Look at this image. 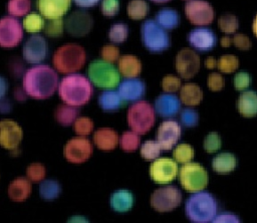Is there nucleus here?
Instances as JSON below:
<instances>
[{
	"label": "nucleus",
	"instance_id": "a878e982",
	"mask_svg": "<svg viewBox=\"0 0 257 223\" xmlns=\"http://www.w3.org/2000/svg\"><path fill=\"white\" fill-rule=\"evenodd\" d=\"M237 109L243 117H255L257 115V93L253 90L241 92L237 100Z\"/></svg>",
	"mask_w": 257,
	"mask_h": 223
},
{
	"label": "nucleus",
	"instance_id": "a18cd8bd",
	"mask_svg": "<svg viewBox=\"0 0 257 223\" xmlns=\"http://www.w3.org/2000/svg\"><path fill=\"white\" fill-rule=\"evenodd\" d=\"M46 174L45 167L40 163H32L26 169V177L31 182H41Z\"/></svg>",
	"mask_w": 257,
	"mask_h": 223
},
{
	"label": "nucleus",
	"instance_id": "5fc2aeb1",
	"mask_svg": "<svg viewBox=\"0 0 257 223\" xmlns=\"http://www.w3.org/2000/svg\"><path fill=\"white\" fill-rule=\"evenodd\" d=\"M232 42L237 48H239L241 50H247L252 46V42L249 39V37L244 34H241V33L235 34L233 36Z\"/></svg>",
	"mask_w": 257,
	"mask_h": 223
},
{
	"label": "nucleus",
	"instance_id": "f3484780",
	"mask_svg": "<svg viewBox=\"0 0 257 223\" xmlns=\"http://www.w3.org/2000/svg\"><path fill=\"white\" fill-rule=\"evenodd\" d=\"M23 138L21 127L12 120H3L0 122V146L4 149L17 151L19 144Z\"/></svg>",
	"mask_w": 257,
	"mask_h": 223
},
{
	"label": "nucleus",
	"instance_id": "f257e3e1",
	"mask_svg": "<svg viewBox=\"0 0 257 223\" xmlns=\"http://www.w3.org/2000/svg\"><path fill=\"white\" fill-rule=\"evenodd\" d=\"M22 87L28 96L45 99L58 88V75L52 67L45 64H36L24 72Z\"/></svg>",
	"mask_w": 257,
	"mask_h": 223
},
{
	"label": "nucleus",
	"instance_id": "69168bd1",
	"mask_svg": "<svg viewBox=\"0 0 257 223\" xmlns=\"http://www.w3.org/2000/svg\"><path fill=\"white\" fill-rule=\"evenodd\" d=\"M252 29H253V32L255 34V36L257 37V15L253 21V25H252Z\"/></svg>",
	"mask_w": 257,
	"mask_h": 223
},
{
	"label": "nucleus",
	"instance_id": "09e8293b",
	"mask_svg": "<svg viewBox=\"0 0 257 223\" xmlns=\"http://www.w3.org/2000/svg\"><path fill=\"white\" fill-rule=\"evenodd\" d=\"M181 79L175 75H166L162 79V87L165 92H176L181 88Z\"/></svg>",
	"mask_w": 257,
	"mask_h": 223
},
{
	"label": "nucleus",
	"instance_id": "dca6fc26",
	"mask_svg": "<svg viewBox=\"0 0 257 223\" xmlns=\"http://www.w3.org/2000/svg\"><path fill=\"white\" fill-rule=\"evenodd\" d=\"M200 63L199 55L191 48H182L176 56V69L185 79L193 77L199 71Z\"/></svg>",
	"mask_w": 257,
	"mask_h": 223
},
{
	"label": "nucleus",
	"instance_id": "8fccbe9b",
	"mask_svg": "<svg viewBox=\"0 0 257 223\" xmlns=\"http://www.w3.org/2000/svg\"><path fill=\"white\" fill-rule=\"evenodd\" d=\"M101 58L108 62H115L119 58V49L113 44H106L100 49Z\"/></svg>",
	"mask_w": 257,
	"mask_h": 223
},
{
	"label": "nucleus",
	"instance_id": "20e7f679",
	"mask_svg": "<svg viewBox=\"0 0 257 223\" xmlns=\"http://www.w3.org/2000/svg\"><path fill=\"white\" fill-rule=\"evenodd\" d=\"M86 53L82 46L76 43H67L58 47L53 54V65L61 73H74L85 62Z\"/></svg>",
	"mask_w": 257,
	"mask_h": 223
},
{
	"label": "nucleus",
	"instance_id": "4c0bfd02",
	"mask_svg": "<svg viewBox=\"0 0 257 223\" xmlns=\"http://www.w3.org/2000/svg\"><path fill=\"white\" fill-rule=\"evenodd\" d=\"M128 35V27L125 23L116 22L112 24L108 30V38L111 42L121 43L126 40Z\"/></svg>",
	"mask_w": 257,
	"mask_h": 223
},
{
	"label": "nucleus",
	"instance_id": "a19ab883",
	"mask_svg": "<svg viewBox=\"0 0 257 223\" xmlns=\"http://www.w3.org/2000/svg\"><path fill=\"white\" fill-rule=\"evenodd\" d=\"M173 157L176 162L181 164H186L191 162V160L193 159L194 150L188 144H180L175 148L173 152Z\"/></svg>",
	"mask_w": 257,
	"mask_h": 223
},
{
	"label": "nucleus",
	"instance_id": "e433bc0d",
	"mask_svg": "<svg viewBox=\"0 0 257 223\" xmlns=\"http://www.w3.org/2000/svg\"><path fill=\"white\" fill-rule=\"evenodd\" d=\"M31 7V0H8L7 11L14 17L24 16Z\"/></svg>",
	"mask_w": 257,
	"mask_h": 223
},
{
	"label": "nucleus",
	"instance_id": "de8ad7c7",
	"mask_svg": "<svg viewBox=\"0 0 257 223\" xmlns=\"http://www.w3.org/2000/svg\"><path fill=\"white\" fill-rule=\"evenodd\" d=\"M180 121L184 127L193 128L198 125L199 122V115L193 108H185L181 112Z\"/></svg>",
	"mask_w": 257,
	"mask_h": 223
},
{
	"label": "nucleus",
	"instance_id": "bb28decb",
	"mask_svg": "<svg viewBox=\"0 0 257 223\" xmlns=\"http://www.w3.org/2000/svg\"><path fill=\"white\" fill-rule=\"evenodd\" d=\"M117 69L120 75L124 77H137L142 71L141 60L132 54L119 56L117 60Z\"/></svg>",
	"mask_w": 257,
	"mask_h": 223
},
{
	"label": "nucleus",
	"instance_id": "338daca9",
	"mask_svg": "<svg viewBox=\"0 0 257 223\" xmlns=\"http://www.w3.org/2000/svg\"><path fill=\"white\" fill-rule=\"evenodd\" d=\"M152 1H154L156 3H165V2H168L170 0H152Z\"/></svg>",
	"mask_w": 257,
	"mask_h": 223
},
{
	"label": "nucleus",
	"instance_id": "a211bd4d",
	"mask_svg": "<svg viewBox=\"0 0 257 223\" xmlns=\"http://www.w3.org/2000/svg\"><path fill=\"white\" fill-rule=\"evenodd\" d=\"M181 133V127L176 121H165L158 128L157 142L162 150H171L179 141Z\"/></svg>",
	"mask_w": 257,
	"mask_h": 223
},
{
	"label": "nucleus",
	"instance_id": "4be33fe9",
	"mask_svg": "<svg viewBox=\"0 0 257 223\" xmlns=\"http://www.w3.org/2000/svg\"><path fill=\"white\" fill-rule=\"evenodd\" d=\"M71 0H37L40 14L46 18L62 17L69 9Z\"/></svg>",
	"mask_w": 257,
	"mask_h": 223
},
{
	"label": "nucleus",
	"instance_id": "f03ea898",
	"mask_svg": "<svg viewBox=\"0 0 257 223\" xmlns=\"http://www.w3.org/2000/svg\"><path fill=\"white\" fill-rule=\"evenodd\" d=\"M93 92L89 78L77 73H69L58 83V94L64 103L81 106L89 101Z\"/></svg>",
	"mask_w": 257,
	"mask_h": 223
},
{
	"label": "nucleus",
	"instance_id": "052dcab7",
	"mask_svg": "<svg viewBox=\"0 0 257 223\" xmlns=\"http://www.w3.org/2000/svg\"><path fill=\"white\" fill-rule=\"evenodd\" d=\"M14 96L17 100H20V101H23L26 99V96H27V93L26 91L24 90V88H20V87H17L15 88V91H14Z\"/></svg>",
	"mask_w": 257,
	"mask_h": 223
},
{
	"label": "nucleus",
	"instance_id": "0eeeda50",
	"mask_svg": "<svg viewBox=\"0 0 257 223\" xmlns=\"http://www.w3.org/2000/svg\"><path fill=\"white\" fill-rule=\"evenodd\" d=\"M141 38L144 46L151 52H162L171 45L167 29L154 19H147L142 23Z\"/></svg>",
	"mask_w": 257,
	"mask_h": 223
},
{
	"label": "nucleus",
	"instance_id": "aec40b11",
	"mask_svg": "<svg viewBox=\"0 0 257 223\" xmlns=\"http://www.w3.org/2000/svg\"><path fill=\"white\" fill-rule=\"evenodd\" d=\"M188 41L191 46L199 51H209L216 45L217 38L211 29L200 27L189 33Z\"/></svg>",
	"mask_w": 257,
	"mask_h": 223
},
{
	"label": "nucleus",
	"instance_id": "2eb2a0df",
	"mask_svg": "<svg viewBox=\"0 0 257 223\" xmlns=\"http://www.w3.org/2000/svg\"><path fill=\"white\" fill-rule=\"evenodd\" d=\"M187 18L195 25H208L214 19V9L204 0H190L185 6Z\"/></svg>",
	"mask_w": 257,
	"mask_h": 223
},
{
	"label": "nucleus",
	"instance_id": "473e14b6",
	"mask_svg": "<svg viewBox=\"0 0 257 223\" xmlns=\"http://www.w3.org/2000/svg\"><path fill=\"white\" fill-rule=\"evenodd\" d=\"M61 192L60 184L52 179L42 180L39 185V195L45 201H52L56 199Z\"/></svg>",
	"mask_w": 257,
	"mask_h": 223
},
{
	"label": "nucleus",
	"instance_id": "680f3d73",
	"mask_svg": "<svg viewBox=\"0 0 257 223\" xmlns=\"http://www.w3.org/2000/svg\"><path fill=\"white\" fill-rule=\"evenodd\" d=\"M205 66L209 69H212V68L216 67L217 66V60L215 59V57H213V56L207 57L206 60H205Z\"/></svg>",
	"mask_w": 257,
	"mask_h": 223
},
{
	"label": "nucleus",
	"instance_id": "72a5a7b5",
	"mask_svg": "<svg viewBox=\"0 0 257 223\" xmlns=\"http://www.w3.org/2000/svg\"><path fill=\"white\" fill-rule=\"evenodd\" d=\"M44 19L43 16L37 12L27 13L22 21L23 28L30 33H37L44 27Z\"/></svg>",
	"mask_w": 257,
	"mask_h": 223
},
{
	"label": "nucleus",
	"instance_id": "9b49d317",
	"mask_svg": "<svg viewBox=\"0 0 257 223\" xmlns=\"http://www.w3.org/2000/svg\"><path fill=\"white\" fill-rule=\"evenodd\" d=\"M23 37V26L12 15L0 18V46L14 47Z\"/></svg>",
	"mask_w": 257,
	"mask_h": 223
},
{
	"label": "nucleus",
	"instance_id": "4468645a",
	"mask_svg": "<svg viewBox=\"0 0 257 223\" xmlns=\"http://www.w3.org/2000/svg\"><path fill=\"white\" fill-rule=\"evenodd\" d=\"M179 173L176 161L170 158H159L150 166V176L157 184H168L172 182Z\"/></svg>",
	"mask_w": 257,
	"mask_h": 223
},
{
	"label": "nucleus",
	"instance_id": "f704fd0d",
	"mask_svg": "<svg viewBox=\"0 0 257 223\" xmlns=\"http://www.w3.org/2000/svg\"><path fill=\"white\" fill-rule=\"evenodd\" d=\"M126 12L128 17L132 19H143L149 12V4L146 0H131L127 3Z\"/></svg>",
	"mask_w": 257,
	"mask_h": 223
},
{
	"label": "nucleus",
	"instance_id": "ea45409f",
	"mask_svg": "<svg viewBox=\"0 0 257 223\" xmlns=\"http://www.w3.org/2000/svg\"><path fill=\"white\" fill-rule=\"evenodd\" d=\"M161 151H162V148L157 141L149 140V141H146L141 146V156L143 159L147 161H152L157 159Z\"/></svg>",
	"mask_w": 257,
	"mask_h": 223
},
{
	"label": "nucleus",
	"instance_id": "3c124183",
	"mask_svg": "<svg viewBox=\"0 0 257 223\" xmlns=\"http://www.w3.org/2000/svg\"><path fill=\"white\" fill-rule=\"evenodd\" d=\"M251 81H252L251 75L246 71H240L236 73L233 79L234 87L240 91L246 89L251 84Z\"/></svg>",
	"mask_w": 257,
	"mask_h": 223
},
{
	"label": "nucleus",
	"instance_id": "9d476101",
	"mask_svg": "<svg viewBox=\"0 0 257 223\" xmlns=\"http://www.w3.org/2000/svg\"><path fill=\"white\" fill-rule=\"evenodd\" d=\"M90 141L82 136L70 139L63 148L64 158L72 164H81L87 161L92 155Z\"/></svg>",
	"mask_w": 257,
	"mask_h": 223
},
{
	"label": "nucleus",
	"instance_id": "37998d69",
	"mask_svg": "<svg viewBox=\"0 0 257 223\" xmlns=\"http://www.w3.org/2000/svg\"><path fill=\"white\" fill-rule=\"evenodd\" d=\"M218 25L221 31L225 33H233L238 29V19L235 15L226 13L219 17L218 19Z\"/></svg>",
	"mask_w": 257,
	"mask_h": 223
},
{
	"label": "nucleus",
	"instance_id": "c756f323",
	"mask_svg": "<svg viewBox=\"0 0 257 223\" xmlns=\"http://www.w3.org/2000/svg\"><path fill=\"white\" fill-rule=\"evenodd\" d=\"M237 166V159L231 153H221L212 160V168L219 174H228Z\"/></svg>",
	"mask_w": 257,
	"mask_h": 223
},
{
	"label": "nucleus",
	"instance_id": "f8f14e48",
	"mask_svg": "<svg viewBox=\"0 0 257 223\" xmlns=\"http://www.w3.org/2000/svg\"><path fill=\"white\" fill-rule=\"evenodd\" d=\"M93 19L88 11L78 9L71 12L64 20L65 30L72 36L81 37L86 35L92 28Z\"/></svg>",
	"mask_w": 257,
	"mask_h": 223
},
{
	"label": "nucleus",
	"instance_id": "e2e57ef3",
	"mask_svg": "<svg viewBox=\"0 0 257 223\" xmlns=\"http://www.w3.org/2000/svg\"><path fill=\"white\" fill-rule=\"evenodd\" d=\"M87 221L88 220L85 217L80 216V215H75L68 219V222H87Z\"/></svg>",
	"mask_w": 257,
	"mask_h": 223
},
{
	"label": "nucleus",
	"instance_id": "1a4fd4ad",
	"mask_svg": "<svg viewBox=\"0 0 257 223\" xmlns=\"http://www.w3.org/2000/svg\"><path fill=\"white\" fill-rule=\"evenodd\" d=\"M182 201V193L175 186L161 187L151 196V206L158 212H170Z\"/></svg>",
	"mask_w": 257,
	"mask_h": 223
},
{
	"label": "nucleus",
	"instance_id": "864d4df0",
	"mask_svg": "<svg viewBox=\"0 0 257 223\" xmlns=\"http://www.w3.org/2000/svg\"><path fill=\"white\" fill-rule=\"evenodd\" d=\"M224 78L220 73L217 72H212L208 75L207 77V86L212 90V91H219L223 88L224 86Z\"/></svg>",
	"mask_w": 257,
	"mask_h": 223
},
{
	"label": "nucleus",
	"instance_id": "58836bf2",
	"mask_svg": "<svg viewBox=\"0 0 257 223\" xmlns=\"http://www.w3.org/2000/svg\"><path fill=\"white\" fill-rule=\"evenodd\" d=\"M44 32L50 37H58L62 35L64 30V20L61 17L49 18L44 23Z\"/></svg>",
	"mask_w": 257,
	"mask_h": 223
},
{
	"label": "nucleus",
	"instance_id": "7ed1b4c3",
	"mask_svg": "<svg viewBox=\"0 0 257 223\" xmlns=\"http://www.w3.org/2000/svg\"><path fill=\"white\" fill-rule=\"evenodd\" d=\"M187 217L192 222H213L218 212V204L214 196L208 192H195L185 205Z\"/></svg>",
	"mask_w": 257,
	"mask_h": 223
},
{
	"label": "nucleus",
	"instance_id": "603ef678",
	"mask_svg": "<svg viewBox=\"0 0 257 223\" xmlns=\"http://www.w3.org/2000/svg\"><path fill=\"white\" fill-rule=\"evenodd\" d=\"M100 10L104 16H114L119 10V0H101Z\"/></svg>",
	"mask_w": 257,
	"mask_h": 223
},
{
	"label": "nucleus",
	"instance_id": "49530a36",
	"mask_svg": "<svg viewBox=\"0 0 257 223\" xmlns=\"http://www.w3.org/2000/svg\"><path fill=\"white\" fill-rule=\"evenodd\" d=\"M222 145V141L220 136L216 133V132H211L209 133L205 139H204V143H203V147L204 150L207 153H215L217 152Z\"/></svg>",
	"mask_w": 257,
	"mask_h": 223
},
{
	"label": "nucleus",
	"instance_id": "412c9836",
	"mask_svg": "<svg viewBox=\"0 0 257 223\" xmlns=\"http://www.w3.org/2000/svg\"><path fill=\"white\" fill-rule=\"evenodd\" d=\"M154 108L162 118L175 117L181 108V100L171 92L160 94L156 100Z\"/></svg>",
	"mask_w": 257,
	"mask_h": 223
},
{
	"label": "nucleus",
	"instance_id": "6ab92c4d",
	"mask_svg": "<svg viewBox=\"0 0 257 223\" xmlns=\"http://www.w3.org/2000/svg\"><path fill=\"white\" fill-rule=\"evenodd\" d=\"M117 91L125 102H135L142 99L145 95L146 84L138 77H125V79L119 82Z\"/></svg>",
	"mask_w": 257,
	"mask_h": 223
},
{
	"label": "nucleus",
	"instance_id": "393cba45",
	"mask_svg": "<svg viewBox=\"0 0 257 223\" xmlns=\"http://www.w3.org/2000/svg\"><path fill=\"white\" fill-rule=\"evenodd\" d=\"M117 133L110 128H101L94 132L93 142L95 146L102 151H111L118 144Z\"/></svg>",
	"mask_w": 257,
	"mask_h": 223
},
{
	"label": "nucleus",
	"instance_id": "0e129e2a",
	"mask_svg": "<svg viewBox=\"0 0 257 223\" xmlns=\"http://www.w3.org/2000/svg\"><path fill=\"white\" fill-rule=\"evenodd\" d=\"M231 43H232V39L230 37L224 36V37L221 38V45L223 47H228V46L231 45Z\"/></svg>",
	"mask_w": 257,
	"mask_h": 223
},
{
	"label": "nucleus",
	"instance_id": "bf43d9fd",
	"mask_svg": "<svg viewBox=\"0 0 257 223\" xmlns=\"http://www.w3.org/2000/svg\"><path fill=\"white\" fill-rule=\"evenodd\" d=\"M8 90V82L7 79L0 75V98L4 97Z\"/></svg>",
	"mask_w": 257,
	"mask_h": 223
},
{
	"label": "nucleus",
	"instance_id": "5701e85b",
	"mask_svg": "<svg viewBox=\"0 0 257 223\" xmlns=\"http://www.w3.org/2000/svg\"><path fill=\"white\" fill-rule=\"evenodd\" d=\"M31 181L26 177L15 178L8 186V196L14 202H23L31 194Z\"/></svg>",
	"mask_w": 257,
	"mask_h": 223
},
{
	"label": "nucleus",
	"instance_id": "cd10ccee",
	"mask_svg": "<svg viewBox=\"0 0 257 223\" xmlns=\"http://www.w3.org/2000/svg\"><path fill=\"white\" fill-rule=\"evenodd\" d=\"M97 102L100 108L104 112H115L125 103L118 91L111 88H105V90L98 95Z\"/></svg>",
	"mask_w": 257,
	"mask_h": 223
},
{
	"label": "nucleus",
	"instance_id": "6e6552de",
	"mask_svg": "<svg viewBox=\"0 0 257 223\" xmlns=\"http://www.w3.org/2000/svg\"><path fill=\"white\" fill-rule=\"evenodd\" d=\"M179 180L188 192L202 191L208 184L207 171L197 163H186L179 170Z\"/></svg>",
	"mask_w": 257,
	"mask_h": 223
},
{
	"label": "nucleus",
	"instance_id": "6e6d98bb",
	"mask_svg": "<svg viewBox=\"0 0 257 223\" xmlns=\"http://www.w3.org/2000/svg\"><path fill=\"white\" fill-rule=\"evenodd\" d=\"M213 222H237L238 223L240 222V220L236 215L229 212H225L220 215H216Z\"/></svg>",
	"mask_w": 257,
	"mask_h": 223
},
{
	"label": "nucleus",
	"instance_id": "ddd939ff",
	"mask_svg": "<svg viewBox=\"0 0 257 223\" xmlns=\"http://www.w3.org/2000/svg\"><path fill=\"white\" fill-rule=\"evenodd\" d=\"M22 54L23 58L28 63H40L48 54V44L46 39L40 34H32L24 42Z\"/></svg>",
	"mask_w": 257,
	"mask_h": 223
},
{
	"label": "nucleus",
	"instance_id": "423d86ee",
	"mask_svg": "<svg viewBox=\"0 0 257 223\" xmlns=\"http://www.w3.org/2000/svg\"><path fill=\"white\" fill-rule=\"evenodd\" d=\"M87 75L92 84L99 88H113L120 82V73L113 63L101 59L91 61Z\"/></svg>",
	"mask_w": 257,
	"mask_h": 223
},
{
	"label": "nucleus",
	"instance_id": "39448f33",
	"mask_svg": "<svg viewBox=\"0 0 257 223\" xmlns=\"http://www.w3.org/2000/svg\"><path fill=\"white\" fill-rule=\"evenodd\" d=\"M126 120L132 131L139 135H145L155 124L156 110L151 103L140 99L128 107Z\"/></svg>",
	"mask_w": 257,
	"mask_h": 223
},
{
	"label": "nucleus",
	"instance_id": "13d9d810",
	"mask_svg": "<svg viewBox=\"0 0 257 223\" xmlns=\"http://www.w3.org/2000/svg\"><path fill=\"white\" fill-rule=\"evenodd\" d=\"M12 108V104L8 98L2 97L0 98V113H9Z\"/></svg>",
	"mask_w": 257,
	"mask_h": 223
},
{
	"label": "nucleus",
	"instance_id": "4d7b16f0",
	"mask_svg": "<svg viewBox=\"0 0 257 223\" xmlns=\"http://www.w3.org/2000/svg\"><path fill=\"white\" fill-rule=\"evenodd\" d=\"M100 0H73V2L82 8H87V7H92L96 5Z\"/></svg>",
	"mask_w": 257,
	"mask_h": 223
},
{
	"label": "nucleus",
	"instance_id": "c03bdc74",
	"mask_svg": "<svg viewBox=\"0 0 257 223\" xmlns=\"http://www.w3.org/2000/svg\"><path fill=\"white\" fill-rule=\"evenodd\" d=\"M73 130L78 136H88L93 130V122L87 117H79L73 123Z\"/></svg>",
	"mask_w": 257,
	"mask_h": 223
},
{
	"label": "nucleus",
	"instance_id": "7c9ffc66",
	"mask_svg": "<svg viewBox=\"0 0 257 223\" xmlns=\"http://www.w3.org/2000/svg\"><path fill=\"white\" fill-rule=\"evenodd\" d=\"M156 21L165 29L170 30L178 26L180 22V16L175 9L165 7L157 12Z\"/></svg>",
	"mask_w": 257,
	"mask_h": 223
},
{
	"label": "nucleus",
	"instance_id": "c85d7f7f",
	"mask_svg": "<svg viewBox=\"0 0 257 223\" xmlns=\"http://www.w3.org/2000/svg\"><path fill=\"white\" fill-rule=\"evenodd\" d=\"M203 99L201 87L195 83H186L180 88V100L186 105H198Z\"/></svg>",
	"mask_w": 257,
	"mask_h": 223
},
{
	"label": "nucleus",
	"instance_id": "2f4dec72",
	"mask_svg": "<svg viewBox=\"0 0 257 223\" xmlns=\"http://www.w3.org/2000/svg\"><path fill=\"white\" fill-rule=\"evenodd\" d=\"M77 116L78 109L76 108V106L67 103L59 104L54 112V118L56 122L62 126L73 125Z\"/></svg>",
	"mask_w": 257,
	"mask_h": 223
},
{
	"label": "nucleus",
	"instance_id": "c9c22d12",
	"mask_svg": "<svg viewBox=\"0 0 257 223\" xmlns=\"http://www.w3.org/2000/svg\"><path fill=\"white\" fill-rule=\"evenodd\" d=\"M118 143L121 150H123L124 152H134L140 146V135L134 131H126L122 133Z\"/></svg>",
	"mask_w": 257,
	"mask_h": 223
},
{
	"label": "nucleus",
	"instance_id": "b1692460",
	"mask_svg": "<svg viewBox=\"0 0 257 223\" xmlns=\"http://www.w3.org/2000/svg\"><path fill=\"white\" fill-rule=\"evenodd\" d=\"M135 203L134 194L126 189H119L110 195L109 204L111 209L117 213L128 212Z\"/></svg>",
	"mask_w": 257,
	"mask_h": 223
},
{
	"label": "nucleus",
	"instance_id": "79ce46f5",
	"mask_svg": "<svg viewBox=\"0 0 257 223\" xmlns=\"http://www.w3.org/2000/svg\"><path fill=\"white\" fill-rule=\"evenodd\" d=\"M239 60L235 55L226 54L222 55L217 61V67L221 72L230 73L238 68Z\"/></svg>",
	"mask_w": 257,
	"mask_h": 223
}]
</instances>
